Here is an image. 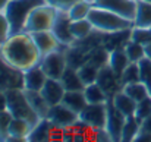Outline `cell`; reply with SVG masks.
<instances>
[{"instance_id":"obj_1","label":"cell","mask_w":151,"mask_h":142,"mask_svg":"<svg viewBox=\"0 0 151 142\" xmlns=\"http://www.w3.org/2000/svg\"><path fill=\"white\" fill-rule=\"evenodd\" d=\"M0 59L15 70L25 72L41 60V54L35 47L31 34L22 32L10 35L0 46Z\"/></svg>"},{"instance_id":"obj_2","label":"cell","mask_w":151,"mask_h":142,"mask_svg":"<svg viewBox=\"0 0 151 142\" xmlns=\"http://www.w3.org/2000/svg\"><path fill=\"white\" fill-rule=\"evenodd\" d=\"M88 19L93 24L94 29L101 31V32H107V34L109 32L116 34V32H120V31L131 29L134 27L132 21L125 19L120 15H117L111 10L99 7V6H93V9L88 15Z\"/></svg>"},{"instance_id":"obj_3","label":"cell","mask_w":151,"mask_h":142,"mask_svg":"<svg viewBox=\"0 0 151 142\" xmlns=\"http://www.w3.org/2000/svg\"><path fill=\"white\" fill-rule=\"evenodd\" d=\"M43 3H46V0H9L4 15L10 24V35L25 32V25L31 12Z\"/></svg>"},{"instance_id":"obj_4","label":"cell","mask_w":151,"mask_h":142,"mask_svg":"<svg viewBox=\"0 0 151 142\" xmlns=\"http://www.w3.org/2000/svg\"><path fill=\"white\" fill-rule=\"evenodd\" d=\"M6 103H7L6 108L10 111V114L13 117L25 119V120L31 122L32 125L38 123L40 116L31 107L24 88H10V90H7L6 91Z\"/></svg>"},{"instance_id":"obj_5","label":"cell","mask_w":151,"mask_h":142,"mask_svg":"<svg viewBox=\"0 0 151 142\" xmlns=\"http://www.w3.org/2000/svg\"><path fill=\"white\" fill-rule=\"evenodd\" d=\"M56 16H57V9H54L50 4L43 3V4L37 6L31 12V15L27 21L25 32L32 34V32H38V31H51Z\"/></svg>"},{"instance_id":"obj_6","label":"cell","mask_w":151,"mask_h":142,"mask_svg":"<svg viewBox=\"0 0 151 142\" xmlns=\"http://www.w3.org/2000/svg\"><path fill=\"white\" fill-rule=\"evenodd\" d=\"M79 120L91 129H96V131L104 129L106 120H107V103L87 104L85 108L79 113Z\"/></svg>"},{"instance_id":"obj_7","label":"cell","mask_w":151,"mask_h":142,"mask_svg":"<svg viewBox=\"0 0 151 142\" xmlns=\"http://www.w3.org/2000/svg\"><path fill=\"white\" fill-rule=\"evenodd\" d=\"M40 66L41 69L46 72L47 78H53V79H60L63 72L66 70L68 67V63H66V57L63 53L54 50L51 53H47L44 56H41V60H40Z\"/></svg>"},{"instance_id":"obj_8","label":"cell","mask_w":151,"mask_h":142,"mask_svg":"<svg viewBox=\"0 0 151 142\" xmlns=\"http://www.w3.org/2000/svg\"><path fill=\"white\" fill-rule=\"evenodd\" d=\"M47 119L54 126H57L60 129H69L79 120V114L75 113L73 110H70L69 107H66L63 103H59V104L50 107Z\"/></svg>"},{"instance_id":"obj_9","label":"cell","mask_w":151,"mask_h":142,"mask_svg":"<svg viewBox=\"0 0 151 142\" xmlns=\"http://www.w3.org/2000/svg\"><path fill=\"white\" fill-rule=\"evenodd\" d=\"M126 116L120 113L110 101H107V120H106V128L104 131L107 132L110 141H120L122 139V129L125 125Z\"/></svg>"},{"instance_id":"obj_10","label":"cell","mask_w":151,"mask_h":142,"mask_svg":"<svg viewBox=\"0 0 151 142\" xmlns=\"http://www.w3.org/2000/svg\"><path fill=\"white\" fill-rule=\"evenodd\" d=\"M70 25H72V19L69 18L68 12L57 10V16L51 27V32L54 34L57 41L63 46H70L75 41V37L70 31Z\"/></svg>"},{"instance_id":"obj_11","label":"cell","mask_w":151,"mask_h":142,"mask_svg":"<svg viewBox=\"0 0 151 142\" xmlns=\"http://www.w3.org/2000/svg\"><path fill=\"white\" fill-rule=\"evenodd\" d=\"M94 6L111 10L132 22L137 13V0H97Z\"/></svg>"},{"instance_id":"obj_12","label":"cell","mask_w":151,"mask_h":142,"mask_svg":"<svg viewBox=\"0 0 151 142\" xmlns=\"http://www.w3.org/2000/svg\"><path fill=\"white\" fill-rule=\"evenodd\" d=\"M47 75L46 72L41 69L40 63L27 69L25 72H22V88L25 91H41L46 81H47Z\"/></svg>"},{"instance_id":"obj_13","label":"cell","mask_w":151,"mask_h":142,"mask_svg":"<svg viewBox=\"0 0 151 142\" xmlns=\"http://www.w3.org/2000/svg\"><path fill=\"white\" fill-rule=\"evenodd\" d=\"M31 37H32V41H34L35 47L38 48V51H40L41 56H44V54H47V53H51V51L57 50L59 44H60L51 31H38V32H32Z\"/></svg>"},{"instance_id":"obj_14","label":"cell","mask_w":151,"mask_h":142,"mask_svg":"<svg viewBox=\"0 0 151 142\" xmlns=\"http://www.w3.org/2000/svg\"><path fill=\"white\" fill-rule=\"evenodd\" d=\"M66 93L65 87L62 85L60 79H53V78H49L41 90V94L46 98V101L51 105H56L59 103H62L63 100V95Z\"/></svg>"},{"instance_id":"obj_15","label":"cell","mask_w":151,"mask_h":142,"mask_svg":"<svg viewBox=\"0 0 151 142\" xmlns=\"http://www.w3.org/2000/svg\"><path fill=\"white\" fill-rule=\"evenodd\" d=\"M32 123L21 119V117H13L9 126V138L7 141H28V135L32 129Z\"/></svg>"},{"instance_id":"obj_16","label":"cell","mask_w":151,"mask_h":142,"mask_svg":"<svg viewBox=\"0 0 151 142\" xmlns=\"http://www.w3.org/2000/svg\"><path fill=\"white\" fill-rule=\"evenodd\" d=\"M53 129H54V125L51 123L47 117L44 119H40L38 123H35L28 135V141H51V133H53Z\"/></svg>"},{"instance_id":"obj_17","label":"cell","mask_w":151,"mask_h":142,"mask_svg":"<svg viewBox=\"0 0 151 142\" xmlns=\"http://www.w3.org/2000/svg\"><path fill=\"white\" fill-rule=\"evenodd\" d=\"M111 103H113V105H114L120 113H123L126 117H128V116H134V114H135L137 101H135L134 98H131V97L126 94L123 90H122V91H119V93H116V94L113 95Z\"/></svg>"},{"instance_id":"obj_18","label":"cell","mask_w":151,"mask_h":142,"mask_svg":"<svg viewBox=\"0 0 151 142\" xmlns=\"http://www.w3.org/2000/svg\"><path fill=\"white\" fill-rule=\"evenodd\" d=\"M60 82H62V85L65 87L66 91H84V88H85V84L82 82L78 70L73 69V67H69V66L63 72Z\"/></svg>"},{"instance_id":"obj_19","label":"cell","mask_w":151,"mask_h":142,"mask_svg":"<svg viewBox=\"0 0 151 142\" xmlns=\"http://www.w3.org/2000/svg\"><path fill=\"white\" fill-rule=\"evenodd\" d=\"M129 63H131V60H129V57H128L125 48H123V50L116 48V50H113V51L110 53V57H109V63H107V65H109V66L113 69V72L120 78L122 73H123V70L128 67Z\"/></svg>"},{"instance_id":"obj_20","label":"cell","mask_w":151,"mask_h":142,"mask_svg":"<svg viewBox=\"0 0 151 142\" xmlns=\"http://www.w3.org/2000/svg\"><path fill=\"white\" fill-rule=\"evenodd\" d=\"M117 75L113 72V69L107 65L104 67H101L99 70V76H97V84L100 85L101 88L109 94V93H113L116 90V85H117Z\"/></svg>"},{"instance_id":"obj_21","label":"cell","mask_w":151,"mask_h":142,"mask_svg":"<svg viewBox=\"0 0 151 142\" xmlns=\"http://www.w3.org/2000/svg\"><path fill=\"white\" fill-rule=\"evenodd\" d=\"M25 94L28 97V101H29L31 107L40 116V119L47 117L49 110H50V104L46 101V98L43 97L41 91H25Z\"/></svg>"},{"instance_id":"obj_22","label":"cell","mask_w":151,"mask_h":142,"mask_svg":"<svg viewBox=\"0 0 151 142\" xmlns=\"http://www.w3.org/2000/svg\"><path fill=\"white\" fill-rule=\"evenodd\" d=\"M62 103H63L66 107H69L70 110H73L75 113H78V114H79V113L85 108V105L88 104V103H87V98H85V95H84V91H66L65 95H63Z\"/></svg>"},{"instance_id":"obj_23","label":"cell","mask_w":151,"mask_h":142,"mask_svg":"<svg viewBox=\"0 0 151 142\" xmlns=\"http://www.w3.org/2000/svg\"><path fill=\"white\" fill-rule=\"evenodd\" d=\"M134 25L135 27H142V28H151V3L150 1L137 0V13H135Z\"/></svg>"},{"instance_id":"obj_24","label":"cell","mask_w":151,"mask_h":142,"mask_svg":"<svg viewBox=\"0 0 151 142\" xmlns=\"http://www.w3.org/2000/svg\"><path fill=\"white\" fill-rule=\"evenodd\" d=\"M84 95H85L88 104H103V103H107L109 101V94L101 88L97 82L90 84V85H85Z\"/></svg>"},{"instance_id":"obj_25","label":"cell","mask_w":151,"mask_h":142,"mask_svg":"<svg viewBox=\"0 0 151 142\" xmlns=\"http://www.w3.org/2000/svg\"><path fill=\"white\" fill-rule=\"evenodd\" d=\"M141 131V122L134 116H128L126 120H125V125H123V129H122V139L123 142H131L135 141L137 135Z\"/></svg>"},{"instance_id":"obj_26","label":"cell","mask_w":151,"mask_h":142,"mask_svg":"<svg viewBox=\"0 0 151 142\" xmlns=\"http://www.w3.org/2000/svg\"><path fill=\"white\" fill-rule=\"evenodd\" d=\"M122 90L129 95L131 98H134L137 103L141 101V100H144L145 97L151 95L150 91H148V88L145 87V84L141 82V81H138V82H132V84H126V85H123Z\"/></svg>"},{"instance_id":"obj_27","label":"cell","mask_w":151,"mask_h":142,"mask_svg":"<svg viewBox=\"0 0 151 142\" xmlns=\"http://www.w3.org/2000/svg\"><path fill=\"white\" fill-rule=\"evenodd\" d=\"M93 9V4H90L88 1L85 0H81L78 3H75L69 10H68V15L72 21H81V19H88V15Z\"/></svg>"},{"instance_id":"obj_28","label":"cell","mask_w":151,"mask_h":142,"mask_svg":"<svg viewBox=\"0 0 151 142\" xmlns=\"http://www.w3.org/2000/svg\"><path fill=\"white\" fill-rule=\"evenodd\" d=\"M93 29H94V27L90 22V19L72 21V25H70V31H72L75 40H84L85 37H88L91 34Z\"/></svg>"},{"instance_id":"obj_29","label":"cell","mask_w":151,"mask_h":142,"mask_svg":"<svg viewBox=\"0 0 151 142\" xmlns=\"http://www.w3.org/2000/svg\"><path fill=\"white\" fill-rule=\"evenodd\" d=\"M99 70L100 67L97 65H94L93 62H88V63H84L79 69H78V73L82 79V82L85 85H90V84H94L97 81V76H99Z\"/></svg>"},{"instance_id":"obj_30","label":"cell","mask_w":151,"mask_h":142,"mask_svg":"<svg viewBox=\"0 0 151 142\" xmlns=\"http://www.w3.org/2000/svg\"><path fill=\"white\" fill-rule=\"evenodd\" d=\"M129 40L142 44L144 47L151 43V28H142V27H132L129 32Z\"/></svg>"},{"instance_id":"obj_31","label":"cell","mask_w":151,"mask_h":142,"mask_svg":"<svg viewBox=\"0 0 151 142\" xmlns=\"http://www.w3.org/2000/svg\"><path fill=\"white\" fill-rule=\"evenodd\" d=\"M125 51H126L129 60H131V62H135V63H138L139 60H142V59L145 57V47H144L142 44H139V43L132 41V40H129V41L126 43Z\"/></svg>"},{"instance_id":"obj_32","label":"cell","mask_w":151,"mask_h":142,"mask_svg":"<svg viewBox=\"0 0 151 142\" xmlns=\"http://www.w3.org/2000/svg\"><path fill=\"white\" fill-rule=\"evenodd\" d=\"M120 79H122V84H123V85L141 81V75H139V66H138V63L131 62V63L128 65V67L123 70Z\"/></svg>"},{"instance_id":"obj_33","label":"cell","mask_w":151,"mask_h":142,"mask_svg":"<svg viewBox=\"0 0 151 142\" xmlns=\"http://www.w3.org/2000/svg\"><path fill=\"white\" fill-rule=\"evenodd\" d=\"M139 66V75H141V82L145 84V87L148 88L151 94V59L144 57L142 60L138 62Z\"/></svg>"},{"instance_id":"obj_34","label":"cell","mask_w":151,"mask_h":142,"mask_svg":"<svg viewBox=\"0 0 151 142\" xmlns=\"http://www.w3.org/2000/svg\"><path fill=\"white\" fill-rule=\"evenodd\" d=\"M12 119H13V116L10 114V111L7 108L0 111V141H7V138H9V126H10Z\"/></svg>"},{"instance_id":"obj_35","label":"cell","mask_w":151,"mask_h":142,"mask_svg":"<svg viewBox=\"0 0 151 142\" xmlns=\"http://www.w3.org/2000/svg\"><path fill=\"white\" fill-rule=\"evenodd\" d=\"M151 114V95L145 97L144 100L137 103V108H135V117L142 122L144 119H147Z\"/></svg>"},{"instance_id":"obj_36","label":"cell","mask_w":151,"mask_h":142,"mask_svg":"<svg viewBox=\"0 0 151 142\" xmlns=\"http://www.w3.org/2000/svg\"><path fill=\"white\" fill-rule=\"evenodd\" d=\"M10 37V24L4 15V12H0V46Z\"/></svg>"},{"instance_id":"obj_37","label":"cell","mask_w":151,"mask_h":142,"mask_svg":"<svg viewBox=\"0 0 151 142\" xmlns=\"http://www.w3.org/2000/svg\"><path fill=\"white\" fill-rule=\"evenodd\" d=\"M81 0H46L47 4L53 6L54 9L57 10H63V12H68L75 3H78Z\"/></svg>"},{"instance_id":"obj_38","label":"cell","mask_w":151,"mask_h":142,"mask_svg":"<svg viewBox=\"0 0 151 142\" xmlns=\"http://www.w3.org/2000/svg\"><path fill=\"white\" fill-rule=\"evenodd\" d=\"M135 141L137 142H151V133L150 132H145V131H139V133L137 135V138H135Z\"/></svg>"},{"instance_id":"obj_39","label":"cell","mask_w":151,"mask_h":142,"mask_svg":"<svg viewBox=\"0 0 151 142\" xmlns=\"http://www.w3.org/2000/svg\"><path fill=\"white\" fill-rule=\"evenodd\" d=\"M141 131H145V132H150L151 133V114L147 119H144L141 122Z\"/></svg>"},{"instance_id":"obj_40","label":"cell","mask_w":151,"mask_h":142,"mask_svg":"<svg viewBox=\"0 0 151 142\" xmlns=\"http://www.w3.org/2000/svg\"><path fill=\"white\" fill-rule=\"evenodd\" d=\"M7 107V103H6V91H1L0 90V111L1 110H6Z\"/></svg>"},{"instance_id":"obj_41","label":"cell","mask_w":151,"mask_h":142,"mask_svg":"<svg viewBox=\"0 0 151 142\" xmlns=\"http://www.w3.org/2000/svg\"><path fill=\"white\" fill-rule=\"evenodd\" d=\"M145 57L151 59V43H148V44L145 46Z\"/></svg>"},{"instance_id":"obj_42","label":"cell","mask_w":151,"mask_h":142,"mask_svg":"<svg viewBox=\"0 0 151 142\" xmlns=\"http://www.w3.org/2000/svg\"><path fill=\"white\" fill-rule=\"evenodd\" d=\"M7 3H9V0H0V12H4Z\"/></svg>"},{"instance_id":"obj_43","label":"cell","mask_w":151,"mask_h":142,"mask_svg":"<svg viewBox=\"0 0 151 142\" xmlns=\"http://www.w3.org/2000/svg\"><path fill=\"white\" fill-rule=\"evenodd\" d=\"M85 1H88V3H90V4H93V6H94V4H96V1H97V0H85Z\"/></svg>"},{"instance_id":"obj_44","label":"cell","mask_w":151,"mask_h":142,"mask_svg":"<svg viewBox=\"0 0 151 142\" xmlns=\"http://www.w3.org/2000/svg\"><path fill=\"white\" fill-rule=\"evenodd\" d=\"M142 1H150V3H151V0H142Z\"/></svg>"}]
</instances>
